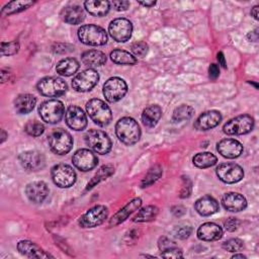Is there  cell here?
<instances>
[{
  "label": "cell",
  "mask_w": 259,
  "mask_h": 259,
  "mask_svg": "<svg viewBox=\"0 0 259 259\" xmlns=\"http://www.w3.org/2000/svg\"><path fill=\"white\" fill-rule=\"evenodd\" d=\"M115 134L122 144L133 146L137 144L141 138V128L133 117L124 116L116 122Z\"/></svg>",
  "instance_id": "obj_1"
},
{
  "label": "cell",
  "mask_w": 259,
  "mask_h": 259,
  "mask_svg": "<svg viewBox=\"0 0 259 259\" xmlns=\"http://www.w3.org/2000/svg\"><path fill=\"white\" fill-rule=\"evenodd\" d=\"M86 110L90 118L98 125L105 126L110 123L112 113L109 106L98 98H92L86 103Z\"/></svg>",
  "instance_id": "obj_2"
},
{
  "label": "cell",
  "mask_w": 259,
  "mask_h": 259,
  "mask_svg": "<svg viewBox=\"0 0 259 259\" xmlns=\"http://www.w3.org/2000/svg\"><path fill=\"white\" fill-rule=\"evenodd\" d=\"M78 37L87 46H103L107 42L106 31L95 24H85L78 29Z\"/></svg>",
  "instance_id": "obj_3"
},
{
  "label": "cell",
  "mask_w": 259,
  "mask_h": 259,
  "mask_svg": "<svg viewBox=\"0 0 259 259\" xmlns=\"http://www.w3.org/2000/svg\"><path fill=\"white\" fill-rule=\"evenodd\" d=\"M48 141L51 150L57 155H66L73 147V138L70 133L64 128L54 130L50 134Z\"/></svg>",
  "instance_id": "obj_4"
},
{
  "label": "cell",
  "mask_w": 259,
  "mask_h": 259,
  "mask_svg": "<svg viewBox=\"0 0 259 259\" xmlns=\"http://www.w3.org/2000/svg\"><path fill=\"white\" fill-rule=\"evenodd\" d=\"M38 113L44 121L54 124L62 119L65 113V106L58 99L46 100L38 106Z\"/></svg>",
  "instance_id": "obj_5"
},
{
  "label": "cell",
  "mask_w": 259,
  "mask_h": 259,
  "mask_svg": "<svg viewBox=\"0 0 259 259\" xmlns=\"http://www.w3.org/2000/svg\"><path fill=\"white\" fill-rule=\"evenodd\" d=\"M85 143L96 153L105 155L111 150V140L108 135L100 130H90L85 134Z\"/></svg>",
  "instance_id": "obj_6"
},
{
  "label": "cell",
  "mask_w": 259,
  "mask_h": 259,
  "mask_svg": "<svg viewBox=\"0 0 259 259\" xmlns=\"http://www.w3.org/2000/svg\"><path fill=\"white\" fill-rule=\"evenodd\" d=\"M38 92L47 97H58L67 91V83L60 77H45L36 85Z\"/></svg>",
  "instance_id": "obj_7"
},
{
  "label": "cell",
  "mask_w": 259,
  "mask_h": 259,
  "mask_svg": "<svg viewBox=\"0 0 259 259\" xmlns=\"http://www.w3.org/2000/svg\"><path fill=\"white\" fill-rule=\"evenodd\" d=\"M254 127V118L249 114H241L228 120L223 131L227 135H246Z\"/></svg>",
  "instance_id": "obj_8"
},
{
  "label": "cell",
  "mask_w": 259,
  "mask_h": 259,
  "mask_svg": "<svg viewBox=\"0 0 259 259\" xmlns=\"http://www.w3.org/2000/svg\"><path fill=\"white\" fill-rule=\"evenodd\" d=\"M127 92L125 81L119 77H111L103 85V95L108 102H117L123 98Z\"/></svg>",
  "instance_id": "obj_9"
},
{
  "label": "cell",
  "mask_w": 259,
  "mask_h": 259,
  "mask_svg": "<svg viewBox=\"0 0 259 259\" xmlns=\"http://www.w3.org/2000/svg\"><path fill=\"white\" fill-rule=\"evenodd\" d=\"M52 179L54 183L61 188L71 187L76 181L75 170L67 164H57L52 168L51 171Z\"/></svg>",
  "instance_id": "obj_10"
},
{
  "label": "cell",
  "mask_w": 259,
  "mask_h": 259,
  "mask_svg": "<svg viewBox=\"0 0 259 259\" xmlns=\"http://www.w3.org/2000/svg\"><path fill=\"white\" fill-rule=\"evenodd\" d=\"M108 32L114 40L118 42H125L132 36L133 24L126 18H115L109 23Z\"/></svg>",
  "instance_id": "obj_11"
},
{
  "label": "cell",
  "mask_w": 259,
  "mask_h": 259,
  "mask_svg": "<svg viewBox=\"0 0 259 259\" xmlns=\"http://www.w3.org/2000/svg\"><path fill=\"white\" fill-rule=\"evenodd\" d=\"M107 207L97 204L89 208L83 215H81L79 219V225L82 228H94L101 225L107 219Z\"/></svg>",
  "instance_id": "obj_12"
},
{
  "label": "cell",
  "mask_w": 259,
  "mask_h": 259,
  "mask_svg": "<svg viewBox=\"0 0 259 259\" xmlns=\"http://www.w3.org/2000/svg\"><path fill=\"white\" fill-rule=\"evenodd\" d=\"M99 75L94 69H86L78 73L72 80V87L78 92L90 91L98 82Z\"/></svg>",
  "instance_id": "obj_13"
},
{
  "label": "cell",
  "mask_w": 259,
  "mask_h": 259,
  "mask_svg": "<svg viewBox=\"0 0 259 259\" xmlns=\"http://www.w3.org/2000/svg\"><path fill=\"white\" fill-rule=\"evenodd\" d=\"M215 173L219 179L225 183H237L244 177L243 168L236 163H223L215 168Z\"/></svg>",
  "instance_id": "obj_14"
},
{
  "label": "cell",
  "mask_w": 259,
  "mask_h": 259,
  "mask_svg": "<svg viewBox=\"0 0 259 259\" xmlns=\"http://www.w3.org/2000/svg\"><path fill=\"white\" fill-rule=\"evenodd\" d=\"M21 166L28 171L41 170L46 165V158L41 152L35 150H29L22 152L19 157Z\"/></svg>",
  "instance_id": "obj_15"
},
{
  "label": "cell",
  "mask_w": 259,
  "mask_h": 259,
  "mask_svg": "<svg viewBox=\"0 0 259 259\" xmlns=\"http://www.w3.org/2000/svg\"><path fill=\"white\" fill-rule=\"evenodd\" d=\"M74 166L81 171H89L97 166L98 159L93 152L88 149H79L72 157Z\"/></svg>",
  "instance_id": "obj_16"
},
{
  "label": "cell",
  "mask_w": 259,
  "mask_h": 259,
  "mask_svg": "<svg viewBox=\"0 0 259 259\" xmlns=\"http://www.w3.org/2000/svg\"><path fill=\"white\" fill-rule=\"evenodd\" d=\"M65 121L67 125L74 131H83L87 126V117L84 111L76 105L68 107L65 113Z\"/></svg>",
  "instance_id": "obj_17"
},
{
  "label": "cell",
  "mask_w": 259,
  "mask_h": 259,
  "mask_svg": "<svg viewBox=\"0 0 259 259\" xmlns=\"http://www.w3.org/2000/svg\"><path fill=\"white\" fill-rule=\"evenodd\" d=\"M218 152L225 158L235 159L243 153V145L235 139H224L217 145Z\"/></svg>",
  "instance_id": "obj_18"
},
{
  "label": "cell",
  "mask_w": 259,
  "mask_h": 259,
  "mask_svg": "<svg viewBox=\"0 0 259 259\" xmlns=\"http://www.w3.org/2000/svg\"><path fill=\"white\" fill-rule=\"evenodd\" d=\"M50 189L44 181H33L26 185L25 194L33 203H41L48 196Z\"/></svg>",
  "instance_id": "obj_19"
},
{
  "label": "cell",
  "mask_w": 259,
  "mask_h": 259,
  "mask_svg": "<svg viewBox=\"0 0 259 259\" xmlns=\"http://www.w3.org/2000/svg\"><path fill=\"white\" fill-rule=\"evenodd\" d=\"M222 120V114L218 110H207L201 113L194 122V128L197 131H208L217 125Z\"/></svg>",
  "instance_id": "obj_20"
},
{
  "label": "cell",
  "mask_w": 259,
  "mask_h": 259,
  "mask_svg": "<svg viewBox=\"0 0 259 259\" xmlns=\"http://www.w3.org/2000/svg\"><path fill=\"white\" fill-rule=\"evenodd\" d=\"M142 205V199L140 197L133 198L130 202H127L121 209H119L117 212H115L112 218L109 220V226L115 227L122 222H124L131 213H133L135 210L139 209Z\"/></svg>",
  "instance_id": "obj_21"
},
{
  "label": "cell",
  "mask_w": 259,
  "mask_h": 259,
  "mask_svg": "<svg viewBox=\"0 0 259 259\" xmlns=\"http://www.w3.org/2000/svg\"><path fill=\"white\" fill-rule=\"evenodd\" d=\"M222 204L227 210L233 211V212H238V211H241L246 208L247 200L240 193L228 192L223 195Z\"/></svg>",
  "instance_id": "obj_22"
},
{
  "label": "cell",
  "mask_w": 259,
  "mask_h": 259,
  "mask_svg": "<svg viewBox=\"0 0 259 259\" xmlns=\"http://www.w3.org/2000/svg\"><path fill=\"white\" fill-rule=\"evenodd\" d=\"M17 249L20 254L28 258H50L53 257L51 254L47 253L42 248H40L35 243L28 240H21L17 244Z\"/></svg>",
  "instance_id": "obj_23"
},
{
  "label": "cell",
  "mask_w": 259,
  "mask_h": 259,
  "mask_svg": "<svg viewBox=\"0 0 259 259\" xmlns=\"http://www.w3.org/2000/svg\"><path fill=\"white\" fill-rule=\"evenodd\" d=\"M197 237L201 241L212 242L223 237V229L214 223H204L197 230Z\"/></svg>",
  "instance_id": "obj_24"
},
{
  "label": "cell",
  "mask_w": 259,
  "mask_h": 259,
  "mask_svg": "<svg viewBox=\"0 0 259 259\" xmlns=\"http://www.w3.org/2000/svg\"><path fill=\"white\" fill-rule=\"evenodd\" d=\"M194 208L200 215L207 217L215 213L220 206L218 200L214 197L210 195H203L195 201Z\"/></svg>",
  "instance_id": "obj_25"
},
{
  "label": "cell",
  "mask_w": 259,
  "mask_h": 259,
  "mask_svg": "<svg viewBox=\"0 0 259 259\" xmlns=\"http://www.w3.org/2000/svg\"><path fill=\"white\" fill-rule=\"evenodd\" d=\"M62 19L69 24H79L85 18V13L83 8L79 5H70L61 11Z\"/></svg>",
  "instance_id": "obj_26"
},
{
  "label": "cell",
  "mask_w": 259,
  "mask_h": 259,
  "mask_svg": "<svg viewBox=\"0 0 259 259\" xmlns=\"http://www.w3.org/2000/svg\"><path fill=\"white\" fill-rule=\"evenodd\" d=\"M36 103V98L32 94H19L14 100V108L20 114H26L32 111Z\"/></svg>",
  "instance_id": "obj_27"
},
{
  "label": "cell",
  "mask_w": 259,
  "mask_h": 259,
  "mask_svg": "<svg viewBox=\"0 0 259 259\" xmlns=\"http://www.w3.org/2000/svg\"><path fill=\"white\" fill-rule=\"evenodd\" d=\"M81 60L84 65H86L90 69H93L104 65L106 62V56L101 51L89 50L82 54Z\"/></svg>",
  "instance_id": "obj_28"
},
{
  "label": "cell",
  "mask_w": 259,
  "mask_h": 259,
  "mask_svg": "<svg viewBox=\"0 0 259 259\" xmlns=\"http://www.w3.org/2000/svg\"><path fill=\"white\" fill-rule=\"evenodd\" d=\"M162 116V108L157 104L147 106L142 113V121L147 127H154Z\"/></svg>",
  "instance_id": "obj_29"
},
{
  "label": "cell",
  "mask_w": 259,
  "mask_h": 259,
  "mask_svg": "<svg viewBox=\"0 0 259 259\" xmlns=\"http://www.w3.org/2000/svg\"><path fill=\"white\" fill-rule=\"evenodd\" d=\"M84 6L91 15L101 17L108 13L110 9V2L106 0H103V1L88 0L84 2Z\"/></svg>",
  "instance_id": "obj_30"
},
{
  "label": "cell",
  "mask_w": 259,
  "mask_h": 259,
  "mask_svg": "<svg viewBox=\"0 0 259 259\" xmlns=\"http://www.w3.org/2000/svg\"><path fill=\"white\" fill-rule=\"evenodd\" d=\"M79 62L74 59V58H65L61 60L57 66H56V71L62 76H72L77 72L79 69Z\"/></svg>",
  "instance_id": "obj_31"
},
{
  "label": "cell",
  "mask_w": 259,
  "mask_h": 259,
  "mask_svg": "<svg viewBox=\"0 0 259 259\" xmlns=\"http://www.w3.org/2000/svg\"><path fill=\"white\" fill-rule=\"evenodd\" d=\"M110 59L117 65H135L137 63V58L134 55L120 49L110 52Z\"/></svg>",
  "instance_id": "obj_32"
},
{
  "label": "cell",
  "mask_w": 259,
  "mask_h": 259,
  "mask_svg": "<svg viewBox=\"0 0 259 259\" xmlns=\"http://www.w3.org/2000/svg\"><path fill=\"white\" fill-rule=\"evenodd\" d=\"M159 213V208L156 205H147L139 210L134 217L133 222L135 223H147L152 222L156 219Z\"/></svg>",
  "instance_id": "obj_33"
},
{
  "label": "cell",
  "mask_w": 259,
  "mask_h": 259,
  "mask_svg": "<svg viewBox=\"0 0 259 259\" xmlns=\"http://www.w3.org/2000/svg\"><path fill=\"white\" fill-rule=\"evenodd\" d=\"M193 164L194 166H196L197 168H208L211 167L213 165H215V163L218 162V158L209 152H202V153H197L193 159Z\"/></svg>",
  "instance_id": "obj_34"
},
{
  "label": "cell",
  "mask_w": 259,
  "mask_h": 259,
  "mask_svg": "<svg viewBox=\"0 0 259 259\" xmlns=\"http://www.w3.org/2000/svg\"><path fill=\"white\" fill-rule=\"evenodd\" d=\"M34 2L32 1H11L8 2L1 10L2 15H10L13 13H17L25 10L29 6H31Z\"/></svg>",
  "instance_id": "obj_35"
},
{
  "label": "cell",
  "mask_w": 259,
  "mask_h": 259,
  "mask_svg": "<svg viewBox=\"0 0 259 259\" xmlns=\"http://www.w3.org/2000/svg\"><path fill=\"white\" fill-rule=\"evenodd\" d=\"M193 114H194L193 107L187 104H182L174 109L172 118L175 122H181V121L190 119Z\"/></svg>",
  "instance_id": "obj_36"
},
{
  "label": "cell",
  "mask_w": 259,
  "mask_h": 259,
  "mask_svg": "<svg viewBox=\"0 0 259 259\" xmlns=\"http://www.w3.org/2000/svg\"><path fill=\"white\" fill-rule=\"evenodd\" d=\"M113 172H114V168H113L112 166H109V165H104V166H102V167L97 171V173L93 176V178L91 179V181L88 183L87 189L92 188L94 185H96V184L99 183L100 181L106 179V178H107L108 176H110Z\"/></svg>",
  "instance_id": "obj_37"
},
{
  "label": "cell",
  "mask_w": 259,
  "mask_h": 259,
  "mask_svg": "<svg viewBox=\"0 0 259 259\" xmlns=\"http://www.w3.org/2000/svg\"><path fill=\"white\" fill-rule=\"evenodd\" d=\"M162 173H163V171H162V168H161L160 165L153 166L148 171L146 176L143 178V180L141 182V186L142 187H147V186L153 184L155 181H157L161 177Z\"/></svg>",
  "instance_id": "obj_38"
},
{
  "label": "cell",
  "mask_w": 259,
  "mask_h": 259,
  "mask_svg": "<svg viewBox=\"0 0 259 259\" xmlns=\"http://www.w3.org/2000/svg\"><path fill=\"white\" fill-rule=\"evenodd\" d=\"M191 232H192V227L185 223H181V224L175 226L174 229L172 230L173 236L180 240L187 239L190 236Z\"/></svg>",
  "instance_id": "obj_39"
},
{
  "label": "cell",
  "mask_w": 259,
  "mask_h": 259,
  "mask_svg": "<svg viewBox=\"0 0 259 259\" xmlns=\"http://www.w3.org/2000/svg\"><path fill=\"white\" fill-rule=\"evenodd\" d=\"M24 131L27 135L32 136V137H38L42 135L45 132V126L41 122L36 121V120H29L25 125H24Z\"/></svg>",
  "instance_id": "obj_40"
},
{
  "label": "cell",
  "mask_w": 259,
  "mask_h": 259,
  "mask_svg": "<svg viewBox=\"0 0 259 259\" xmlns=\"http://www.w3.org/2000/svg\"><path fill=\"white\" fill-rule=\"evenodd\" d=\"M223 248L228 252H238L244 248V242L238 238H232L223 243Z\"/></svg>",
  "instance_id": "obj_41"
},
{
  "label": "cell",
  "mask_w": 259,
  "mask_h": 259,
  "mask_svg": "<svg viewBox=\"0 0 259 259\" xmlns=\"http://www.w3.org/2000/svg\"><path fill=\"white\" fill-rule=\"evenodd\" d=\"M19 50V44L16 40L1 42V55L2 56H12L16 54Z\"/></svg>",
  "instance_id": "obj_42"
},
{
  "label": "cell",
  "mask_w": 259,
  "mask_h": 259,
  "mask_svg": "<svg viewBox=\"0 0 259 259\" xmlns=\"http://www.w3.org/2000/svg\"><path fill=\"white\" fill-rule=\"evenodd\" d=\"M131 50H132V53L134 54L135 57L144 58L148 54L149 47L145 41H136L132 45Z\"/></svg>",
  "instance_id": "obj_43"
},
{
  "label": "cell",
  "mask_w": 259,
  "mask_h": 259,
  "mask_svg": "<svg viewBox=\"0 0 259 259\" xmlns=\"http://www.w3.org/2000/svg\"><path fill=\"white\" fill-rule=\"evenodd\" d=\"M182 250L177 246L174 245L170 248H167L163 251H161V257L163 258H182Z\"/></svg>",
  "instance_id": "obj_44"
},
{
  "label": "cell",
  "mask_w": 259,
  "mask_h": 259,
  "mask_svg": "<svg viewBox=\"0 0 259 259\" xmlns=\"http://www.w3.org/2000/svg\"><path fill=\"white\" fill-rule=\"evenodd\" d=\"M192 182L188 176H182V187L180 190V198H186L191 194Z\"/></svg>",
  "instance_id": "obj_45"
},
{
  "label": "cell",
  "mask_w": 259,
  "mask_h": 259,
  "mask_svg": "<svg viewBox=\"0 0 259 259\" xmlns=\"http://www.w3.org/2000/svg\"><path fill=\"white\" fill-rule=\"evenodd\" d=\"M239 224H240V222H239V220H238L237 218L231 217V218H229L227 221H225L224 227H225V229H226L228 232H234V231H236V230L238 229Z\"/></svg>",
  "instance_id": "obj_46"
},
{
  "label": "cell",
  "mask_w": 259,
  "mask_h": 259,
  "mask_svg": "<svg viewBox=\"0 0 259 259\" xmlns=\"http://www.w3.org/2000/svg\"><path fill=\"white\" fill-rule=\"evenodd\" d=\"M116 11H124L130 7V1L126 0H114L110 3Z\"/></svg>",
  "instance_id": "obj_47"
},
{
  "label": "cell",
  "mask_w": 259,
  "mask_h": 259,
  "mask_svg": "<svg viewBox=\"0 0 259 259\" xmlns=\"http://www.w3.org/2000/svg\"><path fill=\"white\" fill-rule=\"evenodd\" d=\"M220 75V68L217 64H211L208 67V76L211 80H215Z\"/></svg>",
  "instance_id": "obj_48"
},
{
  "label": "cell",
  "mask_w": 259,
  "mask_h": 259,
  "mask_svg": "<svg viewBox=\"0 0 259 259\" xmlns=\"http://www.w3.org/2000/svg\"><path fill=\"white\" fill-rule=\"evenodd\" d=\"M171 211L175 217H181L185 213V208L182 205H176L172 207Z\"/></svg>",
  "instance_id": "obj_49"
},
{
  "label": "cell",
  "mask_w": 259,
  "mask_h": 259,
  "mask_svg": "<svg viewBox=\"0 0 259 259\" xmlns=\"http://www.w3.org/2000/svg\"><path fill=\"white\" fill-rule=\"evenodd\" d=\"M258 29L257 28H255L254 30H252V31H250L249 33H248V35H247V37H248V39L250 40V41H257V39H258Z\"/></svg>",
  "instance_id": "obj_50"
},
{
  "label": "cell",
  "mask_w": 259,
  "mask_h": 259,
  "mask_svg": "<svg viewBox=\"0 0 259 259\" xmlns=\"http://www.w3.org/2000/svg\"><path fill=\"white\" fill-rule=\"evenodd\" d=\"M217 59L219 61V65H222L224 68H227V65H226V59H225V56L222 52H219L218 55H217Z\"/></svg>",
  "instance_id": "obj_51"
},
{
  "label": "cell",
  "mask_w": 259,
  "mask_h": 259,
  "mask_svg": "<svg viewBox=\"0 0 259 259\" xmlns=\"http://www.w3.org/2000/svg\"><path fill=\"white\" fill-rule=\"evenodd\" d=\"M139 4L145 6V7H152L156 4L155 1H139Z\"/></svg>",
  "instance_id": "obj_52"
},
{
  "label": "cell",
  "mask_w": 259,
  "mask_h": 259,
  "mask_svg": "<svg viewBox=\"0 0 259 259\" xmlns=\"http://www.w3.org/2000/svg\"><path fill=\"white\" fill-rule=\"evenodd\" d=\"M258 9H259V7H258V5H256V6H254V7L252 8V10H251V14H252V16H253L255 19H258Z\"/></svg>",
  "instance_id": "obj_53"
},
{
  "label": "cell",
  "mask_w": 259,
  "mask_h": 259,
  "mask_svg": "<svg viewBox=\"0 0 259 259\" xmlns=\"http://www.w3.org/2000/svg\"><path fill=\"white\" fill-rule=\"evenodd\" d=\"M1 143H3L5 140H6V138H7V134L5 133V131L4 130H1Z\"/></svg>",
  "instance_id": "obj_54"
},
{
  "label": "cell",
  "mask_w": 259,
  "mask_h": 259,
  "mask_svg": "<svg viewBox=\"0 0 259 259\" xmlns=\"http://www.w3.org/2000/svg\"><path fill=\"white\" fill-rule=\"evenodd\" d=\"M237 258H241V259H246V256L243 254H235L232 256V259H237Z\"/></svg>",
  "instance_id": "obj_55"
}]
</instances>
